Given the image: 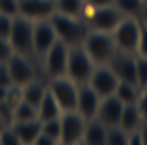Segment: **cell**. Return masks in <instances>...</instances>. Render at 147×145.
Masks as SVG:
<instances>
[{
  "label": "cell",
  "mask_w": 147,
  "mask_h": 145,
  "mask_svg": "<svg viewBox=\"0 0 147 145\" xmlns=\"http://www.w3.org/2000/svg\"><path fill=\"white\" fill-rule=\"evenodd\" d=\"M107 145H128V132L121 126L107 128Z\"/></svg>",
  "instance_id": "obj_26"
},
{
  "label": "cell",
  "mask_w": 147,
  "mask_h": 145,
  "mask_svg": "<svg viewBox=\"0 0 147 145\" xmlns=\"http://www.w3.org/2000/svg\"><path fill=\"white\" fill-rule=\"evenodd\" d=\"M139 56H147V28L141 26V36H139V47H136Z\"/></svg>",
  "instance_id": "obj_37"
},
{
  "label": "cell",
  "mask_w": 147,
  "mask_h": 145,
  "mask_svg": "<svg viewBox=\"0 0 147 145\" xmlns=\"http://www.w3.org/2000/svg\"><path fill=\"white\" fill-rule=\"evenodd\" d=\"M143 124V117H141V111L136 107V103H130V105H124V111H121V119H119V126L124 128L126 132H134L141 128Z\"/></svg>",
  "instance_id": "obj_19"
},
{
  "label": "cell",
  "mask_w": 147,
  "mask_h": 145,
  "mask_svg": "<svg viewBox=\"0 0 147 145\" xmlns=\"http://www.w3.org/2000/svg\"><path fill=\"white\" fill-rule=\"evenodd\" d=\"M7 100L13 105H17L19 100H22V86H17V83H11V86L7 88Z\"/></svg>",
  "instance_id": "obj_33"
},
{
  "label": "cell",
  "mask_w": 147,
  "mask_h": 145,
  "mask_svg": "<svg viewBox=\"0 0 147 145\" xmlns=\"http://www.w3.org/2000/svg\"><path fill=\"white\" fill-rule=\"evenodd\" d=\"M0 100H7V86H0Z\"/></svg>",
  "instance_id": "obj_42"
},
{
  "label": "cell",
  "mask_w": 147,
  "mask_h": 145,
  "mask_svg": "<svg viewBox=\"0 0 147 145\" xmlns=\"http://www.w3.org/2000/svg\"><path fill=\"white\" fill-rule=\"evenodd\" d=\"M40 132L49 134L51 139L60 143V132H62V124H60V117L55 119H47V122H40Z\"/></svg>",
  "instance_id": "obj_27"
},
{
  "label": "cell",
  "mask_w": 147,
  "mask_h": 145,
  "mask_svg": "<svg viewBox=\"0 0 147 145\" xmlns=\"http://www.w3.org/2000/svg\"><path fill=\"white\" fill-rule=\"evenodd\" d=\"M55 11L62 15H70V17H83L88 11L85 0H53Z\"/></svg>",
  "instance_id": "obj_22"
},
{
  "label": "cell",
  "mask_w": 147,
  "mask_h": 145,
  "mask_svg": "<svg viewBox=\"0 0 147 145\" xmlns=\"http://www.w3.org/2000/svg\"><path fill=\"white\" fill-rule=\"evenodd\" d=\"M136 107L141 111V117L147 119V86L141 88V94H139V100H136Z\"/></svg>",
  "instance_id": "obj_35"
},
{
  "label": "cell",
  "mask_w": 147,
  "mask_h": 145,
  "mask_svg": "<svg viewBox=\"0 0 147 145\" xmlns=\"http://www.w3.org/2000/svg\"><path fill=\"white\" fill-rule=\"evenodd\" d=\"M88 83L100 94V98H102V96H109V94H115V88H117L119 79H117V75L111 71L109 64H96Z\"/></svg>",
  "instance_id": "obj_13"
},
{
  "label": "cell",
  "mask_w": 147,
  "mask_h": 145,
  "mask_svg": "<svg viewBox=\"0 0 147 145\" xmlns=\"http://www.w3.org/2000/svg\"><path fill=\"white\" fill-rule=\"evenodd\" d=\"M51 26L55 28V34L62 43H66L68 47H75V45H83L85 36L90 32V26L83 17H70V15H62L55 11L51 17H49Z\"/></svg>",
  "instance_id": "obj_1"
},
{
  "label": "cell",
  "mask_w": 147,
  "mask_h": 145,
  "mask_svg": "<svg viewBox=\"0 0 147 145\" xmlns=\"http://www.w3.org/2000/svg\"><path fill=\"white\" fill-rule=\"evenodd\" d=\"M40 62H43L47 79L64 77V75H66V66H68V45L58 38V41L51 45V49L43 56Z\"/></svg>",
  "instance_id": "obj_8"
},
{
  "label": "cell",
  "mask_w": 147,
  "mask_h": 145,
  "mask_svg": "<svg viewBox=\"0 0 147 145\" xmlns=\"http://www.w3.org/2000/svg\"><path fill=\"white\" fill-rule=\"evenodd\" d=\"M145 4H147V0H145Z\"/></svg>",
  "instance_id": "obj_44"
},
{
  "label": "cell",
  "mask_w": 147,
  "mask_h": 145,
  "mask_svg": "<svg viewBox=\"0 0 147 145\" xmlns=\"http://www.w3.org/2000/svg\"><path fill=\"white\" fill-rule=\"evenodd\" d=\"M136 83L141 88L147 86V56L136 53Z\"/></svg>",
  "instance_id": "obj_28"
},
{
  "label": "cell",
  "mask_w": 147,
  "mask_h": 145,
  "mask_svg": "<svg viewBox=\"0 0 147 145\" xmlns=\"http://www.w3.org/2000/svg\"><path fill=\"white\" fill-rule=\"evenodd\" d=\"M36 117H38L36 107L26 100H19L13 107V122H28V119H36Z\"/></svg>",
  "instance_id": "obj_24"
},
{
  "label": "cell",
  "mask_w": 147,
  "mask_h": 145,
  "mask_svg": "<svg viewBox=\"0 0 147 145\" xmlns=\"http://www.w3.org/2000/svg\"><path fill=\"white\" fill-rule=\"evenodd\" d=\"M111 34H113V41H115V47L117 49L136 53L139 36H141V22H139V17L124 15V19L117 24V28H115Z\"/></svg>",
  "instance_id": "obj_6"
},
{
  "label": "cell",
  "mask_w": 147,
  "mask_h": 145,
  "mask_svg": "<svg viewBox=\"0 0 147 145\" xmlns=\"http://www.w3.org/2000/svg\"><path fill=\"white\" fill-rule=\"evenodd\" d=\"M85 119L81 113L75 109V111H64L60 115V124H62V132H60V143L64 145H75L81 143L83 139V130H85Z\"/></svg>",
  "instance_id": "obj_9"
},
{
  "label": "cell",
  "mask_w": 147,
  "mask_h": 145,
  "mask_svg": "<svg viewBox=\"0 0 147 145\" xmlns=\"http://www.w3.org/2000/svg\"><path fill=\"white\" fill-rule=\"evenodd\" d=\"M55 13L53 0H19V15L38 22V19H49Z\"/></svg>",
  "instance_id": "obj_16"
},
{
  "label": "cell",
  "mask_w": 147,
  "mask_h": 145,
  "mask_svg": "<svg viewBox=\"0 0 147 145\" xmlns=\"http://www.w3.org/2000/svg\"><path fill=\"white\" fill-rule=\"evenodd\" d=\"M121 111H124V103H121L115 94H109V96H102V98H100L96 117H98L107 128H109V126H119Z\"/></svg>",
  "instance_id": "obj_14"
},
{
  "label": "cell",
  "mask_w": 147,
  "mask_h": 145,
  "mask_svg": "<svg viewBox=\"0 0 147 145\" xmlns=\"http://www.w3.org/2000/svg\"><path fill=\"white\" fill-rule=\"evenodd\" d=\"M139 94H141V88L136 86V83H130V81H119L117 88H115V96L124 105L136 103L139 100Z\"/></svg>",
  "instance_id": "obj_23"
},
{
  "label": "cell",
  "mask_w": 147,
  "mask_h": 145,
  "mask_svg": "<svg viewBox=\"0 0 147 145\" xmlns=\"http://www.w3.org/2000/svg\"><path fill=\"white\" fill-rule=\"evenodd\" d=\"M45 94H47V83L38 81V79H32L30 83L22 86V100L34 105V107L40 105V100H43Z\"/></svg>",
  "instance_id": "obj_20"
},
{
  "label": "cell",
  "mask_w": 147,
  "mask_h": 145,
  "mask_svg": "<svg viewBox=\"0 0 147 145\" xmlns=\"http://www.w3.org/2000/svg\"><path fill=\"white\" fill-rule=\"evenodd\" d=\"M0 13L7 15H19V0H0Z\"/></svg>",
  "instance_id": "obj_30"
},
{
  "label": "cell",
  "mask_w": 147,
  "mask_h": 145,
  "mask_svg": "<svg viewBox=\"0 0 147 145\" xmlns=\"http://www.w3.org/2000/svg\"><path fill=\"white\" fill-rule=\"evenodd\" d=\"M34 145H60V143L55 141V139H51V137H49V134L40 132L38 137H36V143H34Z\"/></svg>",
  "instance_id": "obj_38"
},
{
  "label": "cell",
  "mask_w": 147,
  "mask_h": 145,
  "mask_svg": "<svg viewBox=\"0 0 147 145\" xmlns=\"http://www.w3.org/2000/svg\"><path fill=\"white\" fill-rule=\"evenodd\" d=\"M94 60L90 58V53L83 49V45H75L68 47V66H66V77L73 79L77 86L90 81V75L94 71Z\"/></svg>",
  "instance_id": "obj_3"
},
{
  "label": "cell",
  "mask_w": 147,
  "mask_h": 145,
  "mask_svg": "<svg viewBox=\"0 0 147 145\" xmlns=\"http://www.w3.org/2000/svg\"><path fill=\"white\" fill-rule=\"evenodd\" d=\"M32 32H34V22L32 19L24 17V15H15L9 41H11L13 49L17 53H24V56L34 60L36 53H34V45H32Z\"/></svg>",
  "instance_id": "obj_4"
},
{
  "label": "cell",
  "mask_w": 147,
  "mask_h": 145,
  "mask_svg": "<svg viewBox=\"0 0 147 145\" xmlns=\"http://www.w3.org/2000/svg\"><path fill=\"white\" fill-rule=\"evenodd\" d=\"M13 132L17 134L19 145H34L36 137L40 134V119H28V122H13Z\"/></svg>",
  "instance_id": "obj_17"
},
{
  "label": "cell",
  "mask_w": 147,
  "mask_h": 145,
  "mask_svg": "<svg viewBox=\"0 0 147 145\" xmlns=\"http://www.w3.org/2000/svg\"><path fill=\"white\" fill-rule=\"evenodd\" d=\"M83 49L90 53L94 64H107L111 56L115 53V41L111 32H100V30H90L83 41Z\"/></svg>",
  "instance_id": "obj_2"
},
{
  "label": "cell",
  "mask_w": 147,
  "mask_h": 145,
  "mask_svg": "<svg viewBox=\"0 0 147 145\" xmlns=\"http://www.w3.org/2000/svg\"><path fill=\"white\" fill-rule=\"evenodd\" d=\"M47 90L51 92V96L58 100V105L62 107V111H75L77 109V94H79V86L64 77H53L47 81Z\"/></svg>",
  "instance_id": "obj_7"
},
{
  "label": "cell",
  "mask_w": 147,
  "mask_h": 145,
  "mask_svg": "<svg viewBox=\"0 0 147 145\" xmlns=\"http://www.w3.org/2000/svg\"><path fill=\"white\" fill-rule=\"evenodd\" d=\"M107 64L111 66V71L117 75L119 81L136 83V53L124 51V49H115V53L111 56V60ZM136 86H139V83H136Z\"/></svg>",
  "instance_id": "obj_10"
},
{
  "label": "cell",
  "mask_w": 147,
  "mask_h": 145,
  "mask_svg": "<svg viewBox=\"0 0 147 145\" xmlns=\"http://www.w3.org/2000/svg\"><path fill=\"white\" fill-rule=\"evenodd\" d=\"M83 19L88 22L90 30H100V32H113L117 28V24L124 19L121 11L115 4L109 7H98V9H88L83 15Z\"/></svg>",
  "instance_id": "obj_5"
},
{
  "label": "cell",
  "mask_w": 147,
  "mask_h": 145,
  "mask_svg": "<svg viewBox=\"0 0 147 145\" xmlns=\"http://www.w3.org/2000/svg\"><path fill=\"white\" fill-rule=\"evenodd\" d=\"M0 117L7 122V126L13 124V105L9 100H0Z\"/></svg>",
  "instance_id": "obj_34"
},
{
  "label": "cell",
  "mask_w": 147,
  "mask_h": 145,
  "mask_svg": "<svg viewBox=\"0 0 147 145\" xmlns=\"http://www.w3.org/2000/svg\"><path fill=\"white\" fill-rule=\"evenodd\" d=\"M13 79H11V71H9V64L7 62H0V86H11Z\"/></svg>",
  "instance_id": "obj_36"
},
{
  "label": "cell",
  "mask_w": 147,
  "mask_h": 145,
  "mask_svg": "<svg viewBox=\"0 0 147 145\" xmlns=\"http://www.w3.org/2000/svg\"><path fill=\"white\" fill-rule=\"evenodd\" d=\"M139 22L143 28H147V4H143V11L139 13Z\"/></svg>",
  "instance_id": "obj_41"
},
{
  "label": "cell",
  "mask_w": 147,
  "mask_h": 145,
  "mask_svg": "<svg viewBox=\"0 0 147 145\" xmlns=\"http://www.w3.org/2000/svg\"><path fill=\"white\" fill-rule=\"evenodd\" d=\"M0 145H19V139H17V134L13 132L11 126H7L0 132Z\"/></svg>",
  "instance_id": "obj_31"
},
{
  "label": "cell",
  "mask_w": 147,
  "mask_h": 145,
  "mask_svg": "<svg viewBox=\"0 0 147 145\" xmlns=\"http://www.w3.org/2000/svg\"><path fill=\"white\" fill-rule=\"evenodd\" d=\"M81 143H85V145H107V126L98 117L88 119Z\"/></svg>",
  "instance_id": "obj_18"
},
{
  "label": "cell",
  "mask_w": 147,
  "mask_h": 145,
  "mask_svg": "<svg viewBox=\"0 0 147 145\" xmlns=\"http://www.w3.org/2000/svg\"><path fill=\"white\" fill-rule=\"evenodd\" d=\"M115 0H85V4H88V9H98V7H109V4H113Z\"/></svg>",
  "instance_id": "obj_39"
},
{
  "label": "cell",
  "mask_w": 147,
  "mask_h": 145,
  "mask_svg": "<svg viewBox=\"0 0 147 145\" xmlns=\"http://www.w3.org/2000/svg\"><path fill=\"white\" fill-rule=\"evenodd\" d=\"M139 132H141V141H143V145H147V119H143V124H141Z\"/></svg>",
  "instance_id": "obj_40"
},
{
  "label": "cell",
  "mask_w": 147,
  "mask_h": 145,
  "mask_svg": "<svg viewBox=\"0 0 147 145\" xmlns=\"http://www.w3.org/2000/svg\"><path fill=\"white\" fill-rule=\"evenodd\" d=\"M115 7L121 11V15H130V17H139V13L143 11L145 0H115Z\"/></svg>",
  "instance_id": "obj_25"
},
{
  "label": "cell",
  "mask_w": 147,
  "mask_h": 145,
  "mask_svg": "<svg viewBox=\"0 0 147 145\" xmlns=\"http://www.w3.org/2000/svg\"><path fill=\"white\" fill-rule=\"evenodd\" d=\"M13 15H7V13H0V36L2 38H9L11 36V30H13Z\"/></svg>",
  "instance_id": "obj_29"
},
{
  "label": "cell",
  "mask_w": 147,
  "mask_h": 145,
  "mask_svg": "<svg viewBox=\"0 0 147 145\" xmlns=\"http://www.w3.org/2000/svg\"><path fill=\"white\" fill-rule=\"evenodd\" d=\"M98 105H100V94L90 83H81L77 94V111L85 119H92L98 113Z\"/></svg>",
  "instance_id": "obj_15"
},
{
  "label": "cell",
  "mask_w": 147,
  "mask_h": 145,
  "mask_svg": "<svg viewBox=\"0 0 147 145\" xmlns=\"http://www.w3.org/2000/svg\"><path fill=\"white\" fill-rule=\"evenodd\" d=\"M36 111H38V119L40 122H47V119H55V117H60L62 115V107L58 105V100L51 96V92L47 90V94L43 96V100H40V105L36 107Z\"/></svg>",
  "instance_id": "obj_21"
},
{
  "label": "cell",
  "mask_w": 147,
  "mask_h": 145,
  "mask_svg": "<svg viewBox=\"0 0 147 145\" xmlns=\"http://www.w3.org/2000/svg\"><path fill=\"white\" fill-rule=\"evenodd\" d=\"M4 128H7V122H4V119H2V117H0V132H2V130H4Z\"/></svg>",
  "instance_id": "obj_43"
},
{
  "label": "cell",
  "mask_w": 147,
  "mask_h": 145,
  "mask_svg": "<svg viewBox=\"0 0 147 145\" xmlns=\"http://www.w3.org/2000/svg\"><path fill=\"white\" fill-rule=\"evenodd\" d=\"M58 41L55 28L51 26L49 19H38L34 22V32H32V45H34V53L38 60H43V56L51 49V45Z\"/></svg>",
  "instance_id": "obj_12"
},
{
  "label": "cell",
  "mask_w": 147,
  "mask_h": 145,
  "mask_svg": "<svg viewBox=\"0 0 147 145\" xmlns=\"http://www.w3.org/2000/svg\"><path fill=\"white\" fill-rule=\"evenodd\" d=\"M13 53H15V49H13L11 41L0 36V62H7V60L13 56Z\"/></svg>",
  "instance_id": "obj_32"
},
{
  "label": "cell",
  "mask_w": 147,
  "mask_h": 145,
  "mask_svg": "<svg viewBox=\"0 0 147 145\" xmlns=\"http://www.w3.org/2000/svg\"><path fill=\"white\" fill-rule=\"evenodd\" d=\"M7 64H9V71H11L13 83H17V86H26L32 79H36V64H34L32 58L15 51L13 56L7 60Z\"/></svg>",
  "instance_id": "obj_11"
}]
</instances>
